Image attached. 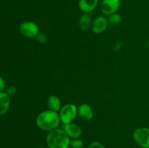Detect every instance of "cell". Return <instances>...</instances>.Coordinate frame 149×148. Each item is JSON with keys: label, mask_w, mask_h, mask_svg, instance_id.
Listing matches in <instances>:
<instances>
[{"label": "cell", "mask_w": 149, "mask_h": 148, "mask_svg": "<svg viewBox=\"0 0 149 148\" xmlns=\"http://www.w3.org/2000/svg\"><path fill=\"white\" fill-rule=\"evenodd\" d=\"M5 91H6L5 92L7 93L10 97H11L15 94L16 91H17V89H16V88L14 86H9L8 87L6 88Z\"/></svg>", "instance_id": "cell-17"}, {"label": "cell", "mask_w": 149, "mask_h": 148, "mask_svg": "<svg viewBox=\"0 0 149 148\" xmlns=\"http://www.w3.org/2000/svg\"><path fill=\"white\" fill-rule=\"evenodd\" d=\"M19 30L23 36L29 39H35L39 33V26L34 22L29 20L23 22L19 26Z\"/></svg>", "instance_id": "cell-5"}, {"label": "cell", "mask_w": 149, "mask_h": 148, "mask_svg": "<svg viewBox=\"0 0 149 148\" xmlns=\"http://www.w3.org/2000/svg\"><path fill=\"white\" fill-rule=\"evenodd\" d=\"M134 141L142 148H149V128L141 127L135 129L132 134Z\"/></svg>", "instance_id": "cell-4"}, {"label": "cell", "mask_w": 149, "mask_h": 148, "mask_svg": "<svg viewBox=\"0 0 149 148\" xmlns=\"http://www.w3.org/2000/svg\"><path fill=\"white\" fill-rule=\"evenodd\" d=\"M108 22L107 17L105 16H98L93 20L91 29L95 33H101L107 28Z\"/></svg>", "instance_id": "cell-8"}, {"label": "cell", "mask_w": 149, "mask_h": 148, "mask_svg": "<svg viewBox=\"0 0 149 148\" xmlns=\"http://www.w3.org/2000/svg\"><path fill=\"white\" fill-rule=\"evenodd\" d=\"M47 105L48 110H52L55 112H59L61 107V99L56 95H51L48 97L47 101Z\"/></svg>", "instance_id": "cell-12"}, {"label": "cell", "mask_w": 149, "mask_h": 148, "mask_svg": "<svg viewBox=\"0 0 149 148\" xmlns=\"http://www.w3.org/2000/svg\"><path fill=\"white\" fill-rule=\"evenodd\" d=\"M70 147L71 148H83L84 147V142L81 139H72L70 141Z\"/></svg>", "instance_id": "cell-15"}, {"label": "cell", "mask_w": 149, "mask_h": 148, "mask_svg": "<svg viewBox=\"0 0 149 148\" xmlns=\"http://www.w3.org/2000/svg\"><path fill=\"white\" fill-rule=\"evenodd\" d=\"M71 139L63 129H57L47 133L46 142L49 148H68Z\"/></svg>", "instance_id": "cell-2"}, {"label": "cell", "mask_w": 149, "mask_h": 148, "mask_svg": "<svg viewBox=\"0 0 149 148\" xmlns=\"http://www.w3.org/2000/svg\"><path fill=\"white\" fill-rule=\"evenodd\" d=\"M99 0H79V10L84 13H90L97 7Z\"/></svg>", "instance_id": "cell-10"}, {"label": "cell", "mask_w": 149, "mask_h": 148, "mask_svg": "<svg viewBox=\"0 0 149 148\" xmlns=\"http://www.w3.org/2000/svg\"><path fill=\"white\" fill-rule=\"evenodd\" d=\"M88 148H106V147L100 142L95 141V142H93L89 145Z\"/></svg>", "instance_id": "cell-18"}, {"label": "cell", "mask_w": 149, "mask_h": 148, "mask_svg": "<svg viewBox=\"0 0 149 148\" xmlns=\"http://www.w3.org/2000/svg\"><path fill=\"white\" fill-rule=\"evenodd\" d=\"M10 106V97L5 92H0V115L7 113Z\"/></svg>", "instance_id": "cell-11"}, {"label": "cell", "mask_w": 149, "mask_h": 148, "mask_svg": "<svg viewBox=\"0 0 149 148\" xmlns=\"http://www.w3.org/2000/svg\"><path fill=\"white\" fill-rule=\"evenodd\" d=\"M59 113L61 123L63 125L73 123L78 116V107L72 103L65 104L61 108Z\"/></svg>", "instance_id": "cell-3"}, {"label": "cell", "mask_w": 149, "mask_h": 148, "mask_svg": "<svg viewBox=\"0 0 149 148\" xmlns=\"http://www.w3.org/2000/svg\"><path fill=\"white\" fill-rule=\"evenodd\" d=\"M6 89V83L4 78L1 76H0V92L4 91Z\"/></svg>", "instance_id": "cell-19"}, {"label": "cell", "mask_w": 149, "mask_h": 148, "mask_svg": "<svg viewBox=\"0 0 149 148\" xmlns=\"http://www.w3.org/2000/svg\"><path fill=\"white\" fill-rule=\"evenodd\" d=\"M61 122L59 113L50 110L42 111L38 115L36 119V126L47 132L58 128Z\"/></svg>", "instance_id": "cell-1"}, {"label": "cell", "mask_w": 149, "mask_h": 148, "mask_svg": "<svg viewBox=\"0 0 149 148\" xmlns=\"http://www.w3.org/2000/svg\"><path fill=\"white\" fill-rule=\"evenodd\" d=\"M83 148H84V147H83Z\"/></svg>", "instance_id": "cell-22"}, {"label": "cell", "mask_w": 149, "mask_h": 148, "mask_svg": "<svg viewBox=\"0 0 149 148\" xmlns=\"http://www.w3.org/2000/svg\"><path fill=\"white\" fill-rule=\"evenodd\" d=\"M148 48H149V39H148Z\"/></svg>", "instance_id": "cell-21"}, {"label": "cell", "mask_w": 149, "mask_h": 148, "mask_svg": "<svg viewBox=\"0 0 149 148\" xmlns=\"http://www.w3.org/2000/svg\"><path fill=\"white\" fill-rule=\"evenodd\" d=\"M39 148H49V147H39Z\"/></svg>", "instance_id": "cell-20"}, {"label": "cell", "mask_w": 149, "mask_h": 148, "mask_svg": "<svg viewBox=\"0 0 149 148\" xmlns=\"http://www.w3.org/2000/svg\"><path fill=\"white\" fill-rule=\"evenodd\" d=\"M93 20L89 13H84L81 15L79 20V26L82 30H87L92 27Z\"/></svg>", "instance_id": "cell-13"}, {"label": "cell", "mask_w": 149, "mask_h": 148, "mask_svg": "<svg viewBox=\"0 0 149 148\" xmlns=\"http://www.w3.org/2000/svg\"><path fill=\"white\" fill-rule=\"evenodd\" d=\"M63 129L71 139H78L82 134V130H81V127L77 123H74V122L65 124Z\"/></svg>", "instance_id": "cell-7"}, {"label": "cell", "mask_w": 149, "mask_h": 148, "mask_svg": "<svg viewBox=\"0 0 149 148\" xmlns=\"http://www.w3.org/2000/svg\"><path fill=\"white\" fill-rule=\"evenodd\" d=\"M120 7L121 0H103L100 5L102 12L106 15L117 12Z\"/></svg>", "instance_id": "cell-6"}, {"label": "cell", "mask_w": 149, "mask_h": 148, "mask_svg": "<svg viewBox=\"0 0 149 148\" xmlns=\"http://www.w3.org/2000/svg\"><path fill=\"white\" fill-rule=\"evenodd\" d=\"M108 22L109 23L112 25H118L122 22V17L120 14L117 12L113 13V14L109 15V17H107Z\"/></svg>", "instance_id": "cell-14"}, {"label": "cell", "mask_w": 149, "mask_h": 148, "mask_svg": "<svg viewBox=\"0 0 149 148\" xmlns=\"http://www.w3.org/2000/svg\"><path fill=\"white\" fill-rule=\"evenodd\" d=\"M93 110L90 104L83 103L78 107V116L85 121H89L93 118Z\"/></svg>", "instance_id": "cell-9"}, {"label": "cell", "mask_w": 149, "mask_h": 148, "mask_svg": "<svg viewBox=\"0 0 149 148\" xmlns=\"http://www.w3.org/2000/svg\"><path fill=\"white\" fill-rule=\"evenodd\" d=\"M35 39H36V40L40 44L47 43V41L48 40L47 36L45 33H40V32L38 33V35L36 36V37L35 38Z\"/></svg>", "instance_id": "cell-16"}]
</instances>
